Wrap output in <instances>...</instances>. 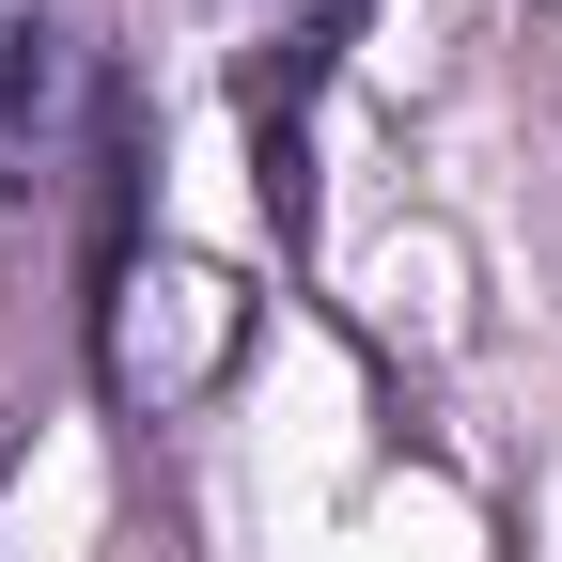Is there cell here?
<instances>
[{
	"mask_svg": "<svg viewBox=\"0 0 562 562\" xmlns=\"http://www.w3.org/2000/svg\"><path fill=\"white\" fill-rule=\"evenodd\" d=\"M235 360H250V281H235V266H203V250H125V266L94 281V375H110L125 422L203 406Z\"/></svg>",
	"mask_w": 562,
	"mask_h": 562,
	"instance_id": "obj_1",
	"label": "cell"
},
{
	"mask_svg": "<svg viewBox=\"0 0 562 562\" xmlns=\"http://www.w3.org/2000/svg\"><path fill=\"white\" fill-rule=\"evenodd\" d=\"M47 79V0H0V110Z\"/></svg>",
	"mask_w": 562,
	"mask_h": 562,
	"instance_id": "obj_3",
	"label": "cell"
},
{
	"mask_svg": "<svg viewBox=\"0 0 562 562\" xmlns=\"http://www.w3.org/2000/svg\"><path fill=\"white\" fill-rule=\"evenodd\" d=\"M344 32H360V0H297L266 32V63H250V188H266L281 250H313V110L344 79Z\"/></svg>",
	"mask_w": 562,
	"mask_h": 562,
	"instance_id": "obj_2",
	"label": "cell"
}]
</instances>
